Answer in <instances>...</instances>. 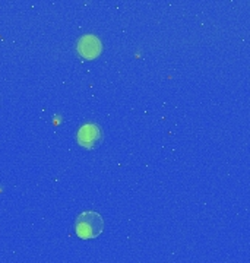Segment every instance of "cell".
Here are the masks:
<instances>
[{"instance_id": "6da1fadb", "label": "cell", "mask_w": 250, "mask_h": 263, "mask_svg": "<svg viewBox=\"0 0 250 263\" xmlns=\"http://www.w3.org/2000/svg\"><path fill=\"white\" fill-rule=\"evenodd\" d=\"M102 228H104V221L101 215L94 211H86L79 214L75 222L76 235L82 240L97 238L102 233Z\"/></svg>"}, {"instance_id": "7a4b0ae2", "label": "cell", "mask_w": 250, "mask_h": 263, "mask_svg": "<svg viewBox=\"0 0 250 263\" xmlns=\"http://www.w3.org/2000/svg\"><path fill=\"white\" fill-rule=\"evenodd\" d=\"M76 139H78V143L85 149H94L101 143L102 130L95 123H86L79 127Z\"/></svg>"}, {"instance_id": "3957f363", "label": "cell", "mask_w": 250, "mask_h": 263, "mask_svg": "<svg viewBox=\"0 0 250 263\" xmlns=\"http://www.w3.org/2000/svg\"><path fill=\"white\" fill-rule=\"evenodd\" d=\"M78 51L85 59H95L101 53V43L95 35H85L78 43Z\"/></svg>"}]
</instances>
